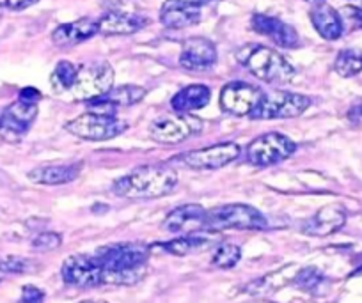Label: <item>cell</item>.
<instances>
[{
  "label": "cell",
  "mask_w": 362,
  "mask_h": 303,
  "mask_svg": "<svg viewBox=\"0 0 362 303\" xmlns=\"http://www.w3.org/2000/svg\"><path fill=\"white\" fill-rule=\"evenodd\" d=\"M151 249L144 243L127 242L105 245L95 252L102 264L103 285H135L146 277Z\"/></svg>",
  "instance_id": "1"
},
{
  "label": "cell",
  "mask_w": 362,
  "mask_h": 303,
  "mask_svg": "<svg viewBox=\"0 0 362 303\" xmlns=\"http://www.w3.org/2000/svg\"><path fill=\"white\" fill-rule=\"evenodd\" d=\"M177 184V172L169 163H149L114 181V195L128 201L160 198L169 195Z\"/></svg>",
  "instance_id": "2"
},
{
  "label": "cell",
  "mask_w": 362,
  "mask_h": 303,
  "mask_svg": "<svg viewBox=\"0 0 362 303\" xmlns=\"http://www.w3.org/2000/svg\"><path fill=\"white\" fill-rule=\"evenodd\" d=\"M235 57L238 64L245 68L250 75L267 83H276V85L290 83L293 82L295 73H297L279 50L267 44H243L236 50Z\"/></svg>",
  "instance_id": "3"
},
{
  "label": "cell",
  "mask_w": 362,
  "mask_h": 303,
  "mask_svg": "<svg viewBox=\"0 0 362 303\" xmlns=\"http://www.w3.org/2000/svg\"><path fill=\"white\" fill-rule=\"evenodd\" d=\"M268 227V220L259 210L249 204H224L208 210L206 229L210 232L238 229V231H264Z\"/></svg>",
  "instance_id": "4"
},
{
  "label": "cell",
  "mask_w": 362,
  "mask_h": 303,
  "mask_svg": "<svg viewBox=\"0 0 362 303\" xmlns=\"http://www.w3.org/2000/svg\"><path fill=\"white\" fill-rule=\"evenodd\" d=\"M127 128L128 124L117 116L89 112V110L64 124V130L68 133L89 142H103L116 138L121 133H124Z\"/></svg>",
  "instance_id": "5"
},
{
  "label": "cell",
  "mask_w": 362,
  "mask_h": 303,
  "mask_svg": "<svg viewBox=\"0 0 362 303\" xmlns=\"http://www.w3.org/2000/svg\"><path fill=\"white\" fill-rule=\"evenodd\" d=\"M311 107V97L290 90H268L263 93L259 105L252 112L250 119H293L302 116Z\"/></svg>",
  "instance_id": "6"
},
{
  "label": "cell",
  "mask_w": 362,
  "mask_h": 303,
  "mask_svg": "<svg viewBox=\"0 0 362 303\" xmlns=\"http://www.w3.org/2000/svg\"><path fill=\"white\" fill-rule=\"evenodd\" d=\"M297 151V144L279 131H270L249 142L245 160L254 167H272L284 162Z\"/></svg>",
  "instance_id": "7"
},
{
  "label": "cell",
  "mask_w": 362,
  "mask_h": 303,
  "mask_svg": "<svg viewBox=\"0 0 362 303\" xmlns=\"http://www.w3.org/2000/svg\"><path fill=\"white\" fill-rule=\"evenodd\" d=\"M114 87V68L105 61L89 62L76 71L71 93L75 100L90 101L103 96Z\"/></svg>",
  "instance_id": "8"
},
{
  "label": "cell",
  "mask_w": 362,
  "mask_h": 303,
  "mask_svg": "<svg viewBox=\"0 0 362 303\" xmlns=\"http://www.w3.org/2000/svg\"><path fill=\"white\" fill-rule=\"evenodd\" d=\"M40 107L37 101L18 97L0 112V138L8 144H18L36 121Z\"/></svg>",
  "instance_id": "9"
},
{
  "label": "cell",
  "mask_w": 362,
  "mask_h": 303,
  "mask_svg": "<svg viewBox=\"0 0 362 303\" xmlns=\"http://www.w3.org/2000/svg\"><path fill=\"white\" fill-rule=\"evenodd\" d=\"M240 155H242V148L238 144L221 142V144L206 145V148L192 149L183 155H177L170 162H177L192 170H217L238 160Z\"/></svg>",
  "instance_id": "10"
},
{
  "label": "cell",
  "mask_w": 362,
  "mask_h": 303,
  "mask_svg": "<svg viewBox=\"0 0 362 303\" xmlns=\"http://www.w3.org/2000/svg\"><path fill=\"white\" fill-rule=\"evenodd\" d=\"M61 277L69 287L96 289L103 285L102 264L95 254H75L66 257L61 266Z\"/></svg>",
  "instance_id": "11"
},
{
  "label": "cell",
  "mask_w": 362,
  "mask_h": 303,
  "mask_svg": "<svg viewBox=\"0 0 362 303\" xmlns=\"http://www.w3.org/2000/svg\"><path fill=\"white\" fill-rule=\"evenodd\" d=\"M203 130V121L190 114H177V116L160 117L153 121L149 126L153 141L160 144H181L192 135H199Z\"/></svg>",
  "instance_id": "12"
},
{
  "label": "cell",
  "mask_w": 362,
  "mask_h": 303,
  "mask_svg": "<svg viewBox=\"0 0 362 303\" xmlns=\"http://www.w3.org/2000/svg\"><path fill=\"white\" fill-rule=\"evenodd\" d=\"M264 90L247 82H229L221 90V109L236 117H250Z\"/></svg>",
  "instance_id": "13"
},
{
  "label": "cell",
  "mask_w": 362,
  "mask_h": 303,
  "mask_svg": "<svg viewBox=\"0 0 362 303\" xmlns=\"http://www.w3.org/2000/svg\"><path fill=\"white\" fill-rule=\"evenodd\" d=\"M206 215L208 210L201 204H183V206L174 208L167 217L163 218L162 229L170 234H192V232L208 231L206 229Z\"/></svg>",
  "instance_id": "14"
},
{
  "label": "cell",
  "mask_w": 362,
  "mask_h": 303,
  "mask_svg": "<svg viewBox=\"0 0 362 303\" xmlns=\"http://www.w3.org/2000/svg\"><path fill=\"white\" fill-rule=\"evenodd\" d=\"M250 27H252L254 32H257L259 36L268 37L274 44H277L279 48H288V50H297L302 47V40L298 36L297 29L291 27L290 23L283 22L281 18L276 16H268L256 13L250 18Z\"/></svg>",
  "instance_id": "15"
},
{
  "label": "cell",
  "mask_w": 362,
  "mask_h": 303,
  "mask_svg": "<svg viewBox=\"0 0 362 303\" xmlns=\"http://www.w3.org/2000/svg\"><path fill=\"white\" fill-rule=\"evenodd\" d=\"M217 47L203 36L189 37L181 47L180 66L189 71H208L217 64Z\"/></svg>",
  "instance_id": "16"
},
{
  "label": "cell",
  "mask_w": 362,
  "mask_h": 303,
  "mask_svg": "<svg viewBox=\"0 0 362 303\" xmlns=\"http://www.w3.org/2000/svg\"><path fill=\"white\" fill-rule=\"evenodd\" d=\"M98 34L102 36H132L149 25V18L137 13L109 11L98 20Z\"/></svg>",
  "instance_id": "17"
},
{
  "label": "cell",
  "mask_w": 362,
  "mask_h": 303,
  "mask_svg": "<svg viewBox=\"0 0 362 303\" xmlns=\"http://www.w3.org/2000/svg\"><path fill=\"white\" fill-rule=\"evenodd\" d=\"M344 224H346V211L332 204V206L320 208L311 218H308L302 224V232L316 238H325L339 231Z\"/></svg>",
  "instance_id": "18"
},
{
  "label": "cell",
  "mask_w": 362,
  "mask_h": 303,
  "mask_svg": "<svg viewBox=\"0 0 362 303\" xmlns=\"http://www.w3.org/2000/svg\"><path fill=\"white\" fill-rule=\"evenodd\" d=\"M98 34V22L93 18H80L75 22L61 23L52 32V41L59 48H71Z\"/></svg>",
  "instance_id": "19"
},
{
  "label": "cell",
  "mask_w": 362,
  "mask_h": 303,
  "mask_svg": "<svg viewBox=\"0 0 362 303\" xmlns=\"http://www.w3.org/2000/svg\"><path fill=\"white\" fill-rule=\"evenodd\" d=\"M201 22V8L177 2V0H167L160 9V23L169 30H181L197 25Z\"/></svg>",
  "instance_id": "20"
},
{
  "label": "cell",
  "mask_w": 362,
  "mask_h": 303,
  "mask_svg": "<svg viewBox=\"0 0 362 303\" xmlns=\"http://www.w3.org/2000/svg\"><path fill=\"white\" fill-rule=\"evenodd\" d=\"M83 169L82 162L75 163H55V165H40L30 170L27 176L36 184H48V186H57V184H68L80 176Z\"/></svg>",
  "instance_id": "21"
},
{
  "label": "cell",
  "mask_w": 362,
  "mask_h": 303,
  "mask_svg": "<svg viewBox=\"0 0 362 303\" xmlns=\"http://www.w3.org/2000/svg\"><path fill=\"white\" fill-rule=\"evenodd\" d=\"M309 18H311V23L316 29V32L323 40L336 41L343 36V20H341V15L332 6L325 4V2H318L309 11Z\"/></svg>",
  "instance_id": "22"
},
{
  "label": "cell",
  "mask_w": 362,
  "mask_h": 303,
  "mask_svg": "<svg viewBox=\"0 0 362 303\" xmlns=\"http://www.w3.org/2000/svg\"><path fill=\"white\" fill-rule=\"evenodd\" d=\"M211 100L210 87L204 83H192L177 90L170 100V107L176 114H192L204 109Z\"/></svg>",
  "instance_id": "23"
},
{
  "label": "cell",
  "mask_w": 362,
  "mask_h": 303,
  "mask_svg": "<svg viewBox=\"0 0 362 303\" xmlns=\"http://www.w3.org/2000/svg\"><path fill=\"white\" fill-rule=\"evenodd\" d=\"M206 232L210 231L192 232V234H180L176 236V238L169 239V242L156 243V246H160L163 252L173 254V256L177 257L190 256V254H199L208 250V246L214 243V239L208 238Z\"/></svg>",
  "instance_id": "24"
},
{
  "label": "cell",
  "mask_w": 362,
  "mask_h": 303,
  "mask_svg": "<svg viewBox=\"0 0 362 303\" xmlns=\"http://www.w3.org/2000/svg\"><path fill=\"white\" fill-rule=\"evenodd\" d=\"M334 69L343 78H351V76L362 73V52L358 48L341 50L334 61Z\"/></svg>",
  "instance_id": "25"
},
{
  "label": "cell",
  "mask_w": 362,
  "mask_h": 303,
  "mask_svg": "<svg viewBox=\"0 0 362 303\" xmlns=\"http://www.w3.org/2000/svg\"><path fill=\"white\" fill-rule=\"evenodd\" d=\"M103 97H107L109 101H112L114 105L117 107H132L141 103L146 97V89L141 85H119L112 87L107 94H103Z\"/></svg>",
  "instance_id": "26"
},
{
  "label": "cell",
  "mask_w": 362,
  "mask_h": 303,
  "mask_svg": "<svg viewBox=\"0 0 362 303\" xmlns=\"http://www.w3.org/2000/svg\"><path fill=\"white\" fill-rule=\"evenodd\" d=\"M242 259V246L236 243H221L211 256V266L218 270H231Z\"/></svg>",
  "instance_id": "27"
},
{
  "label": "cell",
  "mask_w": 362,
  "mask_h": 303,
  "mask_svg": "<svg viewBox=\"0 0 362 303\" xmlns=\"http://www.w3.org/2000/svg\"><path fill=\"white\" fill-rule=\"evenodd\" d=\"M325 273L315 266L302 268L293 278V284H297V287H300L305 292H313V295H318V289L325 287Z\"/></svg>",
  "instance_id": "28"
},
{
  "label": "cell",
  "mask_w": 362,
  "mask_h": 303,
  "mask_svg": "<svg viewBox=\"0 0 362 303\" xmlns=\"http://www.w3.org/2000/svg\"><path fill=\"white\" fill-rule=\"evenodd\" d=\"M76 68L73 62L69 61H59L57 66H55L54 73H52L50 83L57 93H64V90H71L73 83H75L76 78Z\"/></svg>",
  "instance_id": "29"
},
{
  "label": "cell",
  "mask_w": 362,
  "mask_h": 303,
  "mask_svg": "<svg viewBox=\"0 0 362 303\" xmlns=\"http://www.w3.org/2000/svg\"><path fill=\"white\" fill-rule=\"evenodd\" d=\"M34 270L33 261L27 257L20 256H6L0 257V271L2 273H11V275H23L29 273Z\"/></svg>",
  "instance_id": "30"
},
{
  "label": "cell",
  "mask_w": 362,
  "mask_h": 303,
  "mask_svg": "<svg viewBox=\"0 0 362 303\" xmlns=\"http://www.w3.org/2000/svg\"><path fill=\"white\" fill-rule=\"evenodd\" d=\"M30 245H33V249L36 252H52V250H57L62 245V236L59 232L52 231L40 232V234L34 236Z\"/></svg>",
  "instance_id": "31"
},
{
  "label": "cell",
  "mask_w": 362,
  "mask_h": 303,
  "mask_svg": "<svg viewBox=\"0 0 362 303\" xmlns=\"http://www.w3.org/2000/svg\"><path fill=\"white\" fill-rule=\"evenodd\" d=\"M43 299H45V292L41 291L40 287H36V285H23L22 287V302L37 303V302H43Z\"/></svg>",
  "instance_id": "32"
},
{
  "label": "cell",
  "mask_w": 362,
  "mask_h": 303,
  "mask_svg": "<svg viewBox=\"0 0 362 303\" xmlns=\"http://www.w3.org/2000/svg\"><path fill=\"white\" fill-rule=\"evenodd\" d=\"M36 2H40V0H4V6L9 11H23Z\"/></svg>",
  "instance_id": "33"
},
{
  "label": "cell",
  "mask_w": 362,
  "mask_h": 303,
  "mask_svg": "<svg viewBox=\"0 0 362 303\" xmlns=\"http://www.w3.org/2000/svg\"><path fill=\"white\" fill-rule=\"evenodd\" d=\"M20 97H25V100L30 101H40L41 94L40 90L34 89V87H25V89H22V93H20Z\"/></svg>",
  "instance_id": "34"
},
{
  "label": "cell",
  "mask_w": 362,
  "mask_h": 303,
  "mask_svg": "<svg viewBox=\"0 0 362 303\" xmlns=\"http://www.w3.org/2000/svg\"><path fill=\"white\" fill-rule=\"evenodd\" d=\"M177 2H185V4L196 6V8H203V6L210 4L211 0H177Z\"/></svg>",
  "instance_id": "35"
},
{
  "label": "cell",
  "mask_w": 362,
  "mask_h": 303,
  "mask_svg": "<svg viewBox=\"0 0 362 303\" xmlns=\"http://www.w3.org/2000/svg\"><path fill=\"white\" fill-rule=\"evenodd\" d=\"M354 15H355V22H357L358 27H361V29H362V9L361 8L354 9Z\"/></svg>",
  "instance_id": "36"
},
{
  "label": "cell",
  "mask_w": 362,
  "mask_h": 303,
  "mask_svg": "<svg viewBox=\"0 0 362 303\" xmlns=\"http://www.w3.org/2000/svg\"><path fill=\"white\" fill-rule=\"evenodd\" d=\"M354 112H357V114H358V117H361V119H362V103H361V105H357V107H355V109H354Z\"/></svg>",
  "instance_id": "37"
},
{
  "label": "cell",
  "mask_w": 362,
  "mask_h": 303,
  "mask_svg": "<svg viewBox=\"0 0 362 303\" xmlns=\"http://www.w3.org/2000/svg\"><path fill=\"white\" fill-rule=\"evenodd\" d=\"M4 9H6L4 2H0V16H2V13H4Z\"/></svg>",
  "instance_id": "38"
},
{
  "label": "cell",
  "mask_w": 362,
  "mask_h": 303,
  "mask_svg": "<svg viewBox=\"0 0 362 303\" xmlns=\"http://www.w3.org/2000/svg\"><path fill=\"white\" fill-rule=\"evenodd\" d=\"M305 2H309V4H318V2H323V0H305Z\"/></svg>",
  "instance_id": "39"
}]
</instances>
